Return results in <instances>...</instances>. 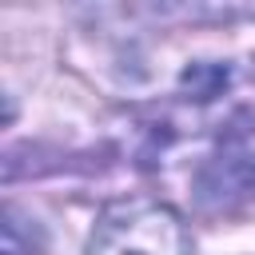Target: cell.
<instances>
[{"label": "cell", "instance_id": "obj_1", "mask_svg": "<svg viewBox=\"0 0 255 255\" xmlns=\"http://www.w3.org/2000/svg\"><path fill=\"white\" fill-rule=\"evenodd\" d=\"M88 255H191V235L167 203L128 199L100 215Z\"/></svg>", "mask_w": 255, "mask_h": 255}, {"label": "cell", "instance_id": "obj_2", "mask_svg": "<svg viewBox=\"0 0 255 255\" xmlns=\"http://www.w3.org/2000/svg\"><path fill=\"white\" fill-rule=\"evenodd\" d=\"M4 255H28V251H24V247H20L12 235H4Z\"/></svg>", "mask_w": 255, "mask_h": 255}]
</instances>
